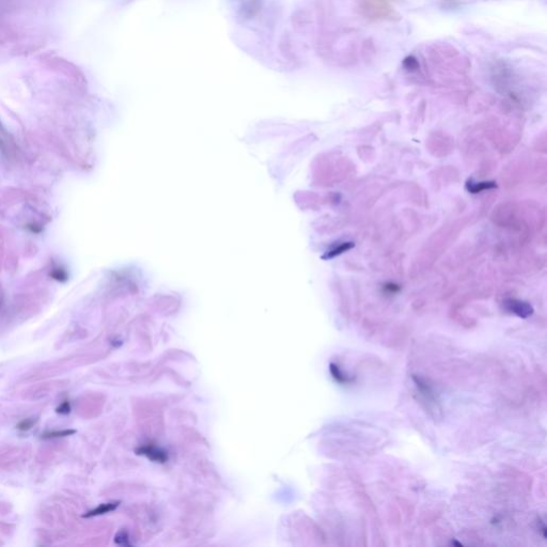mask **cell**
<instances>
[{"instance_id": "1", "label": "cell", "mask_w": 547, "mask_h": 547, "mask_svg": "<svg viewBox=\"0 0 547 547\" xmlns=\"http://www.w3.org/2000/svg\"><path fill=\"white\" fill-rule=\"evenodd\" d=\"M137 453L146 455L147 458L151 461L159 462V463H165L168 459L166 451L161 450L160 448H157L156 446H153V444H146V446L140 447L137 450Z\"/></svg>"}, {"instance_id": "2", "label": "cell", "mask_w": 547, "mask_h": 547, "mask_svg": "<svg viewBox=\"0 0 547 547\" xmlns=\"http://www.w3.org/2000/svg\"><path fill=\"white\" fill-rule=\"evenodd\" d=\"M506 305H507V308L512 312V313H515L516 315H519L521 317H527L532 314L531 306H529L526 303L520 302V300L511 299L506 303Z\"/></svg>"}, {"instance_id": "3", "label": "cell", "mask_w": 547, "mask_h": 547, "mask_svg": "<svg viewBox=\"0 0 547 547\" xmlns=\"http://www.w3.org/2000/svg\"><path fill=\"white\" fill-rule=\"evenodd\" d=\"M0 149H1L2 152H7L8 156L14 155L15 149L13 140L11 139L1 125H0Z\"/></svg>"}, {"instance_id": "4", "label": "cell", "mask_w": 547, "mask_h": 547, "mask_svg": "<svg viewBox=\"0 0 547 547\" xmlns=\"http://www.w3.org/2000/svg\"><path fill=\"white\" fill-rule=\"evenodd\" d=\"M497 187V185L495 182H472L469 181L466 184V188L467 190L471 192V194H478V192H481L483 190H488V189H492V188H495Z\"/></svg>"}, {"instance_id": "5", "label": "cell", "mask_w": 547, "mask_h": 547, "mask_svg": "<svg viewBox=\"0 0 547 547\" xmlns=\"http://www.w3.org/2000/svg\"><path fill=\"white\" fill-rule=\"evenodd\" d=\"M119 506V502H110V503H104V504H100L98 508H95L91 511H89L88 513H86L83 515V518H93V516H98V515H102V514H106L108 512H111L115 509H117V507Z\"/></svg>"}, {"instance_id": "6", "label": "cell", "mask_w": 547, "mask_h": 547, "mask_svg": "<svg viewBox=\"0 0 547 547\" xmlns=\"http://www.w3.org/2000/svg\"><path fill=\"white\" fill-rule=\"evenodd\" d=\"M75 430H61V431H47L42 434V438L44 440H51V438H59V437H67L75 434Z\"/></svg>"}, {"instance_id": "7", "label": "cell", "mask_w": 547, "mask_h": 547, "mask_svg": "<svg viewBox=\"0 0 547 547\" xmlns=\"http://www.w3.org/2000/svg\"><path fill=\"white\" fill-rule=\"evenodd\" d=\"M354 247V243L352 242H345V243H341L338 246H336L335 248H333L328 252V256L326 258H333V257H337L341 254H343V252L350 250Z\"/></svg>"}, {"instance_id": "8", "label": "cell", "mask_w": 547, "mask_h": 547, "mask_svg": "<svg viewBox=\"0 0 547 547\" xmlns=\"http://www.w3.org/2000/svg\"><path fill=\"white\" fill-rule=\"evenodd\" d=\"M330 371H332L333 376H334V377L336 378V380L338 381L339 383L346 384L347 382H351V378H350V377H347V376H345V374L343 373V372H341V370H340L339 366H337L336 365H334V364L330 365Z\"/></svg>"}, {"instance_id": "9", "label": "cell", "mask_w": 547, "mask_h": 547, "mask_svg": "<svg viewBox=\"0 0 547 547\" xmlns=\"http://www.w3.org/2000/svg\"><path fill=\"white\" fill-rule=\"evenodd\" d=\"M34 422L35 421L33 419H25V420H23V421H21L19 424H17L16 428L19 429L20 431H28V430L32 428Z\"/></svg>"}, {"instance_id": "10", "label": "cell", "mask_w": 547, "mask_h": 547, "mask_svg": "<svg viewBox=\"0 0 547 547\" xmlns=\"http://www.w3.org/2000/svg\"><path fill=\"white\" fill-rule=\"evenodd\" d=\"M70 412H71V404L69 401H64L63 403L60 404V406L57 408V413L62 415H67Z\"/></svg>"}, {"instance_id": "11", "label": "cell", "mask_w": 547, "mask_h": 547, "mask_svg": "<svg viewBox=\"0 0 547 547\" xmlns=\"http://www.w3.org/2000/svg\"><path fill=\"white\" fill-rule=\"evenodd\" d=\"M52 277L55 278V279H57V280H62V278H67V274H65L64 272H62V270H61V272H60L59 269H56V270H55V273L52 274Z\"/></svg>"}]
</instances>
